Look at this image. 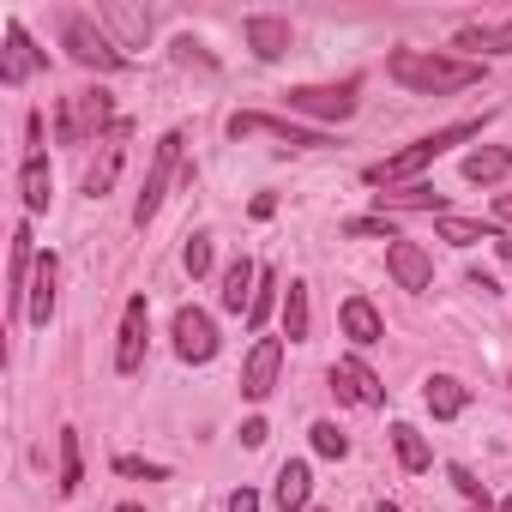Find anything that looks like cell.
Here are the masks:
<instances>
[{
	"mask_svg": "<svg viewBox=\"0 0 512 512\" xmlns=\"http://www.w3.org/2000/svg\"><path fill=\"white\" fill-rule=\"evenodd\" d=\"M229 133H235V139H247V133H272V139L290 145V151H314V145H326L320 127H302V121H284V115H253V109L229 115Z\"/></svg>",
	"mask_w": 512,
	"mask_h": 512,
	"instance_id": "52a82bcc",
	"label": "cell"
},
{
	"mask_svg": "<svg viewBox=\"0 0 512 512\" xmlns=\"http://www.w3.org/2000/svg\"><path fill=\"white\" fill-rule=\"evenodd\" d=\"M145 332H151V302L133 296L127 314H121V344H115V368H121V374H139V362H145Z\"/></svg>",
	"mask_w": 512,
	"mask_h": 512,
	"instance_id": "8fae6325",
	"label": "cell"
},
{
	"mask_svg": "<svg viewBox=\"0 0 512 512\" xmlns=\"http://www.w3.org/2000/svg\"><path fill=\"white\" fill-rule=\"evenodd\" d=\"M470 290H482V296H500V284H494L488 272H470Z\"/></svg>",
	"mask_w": 512,
	"mask_h": 512,
	"instance_id": "f35d334b",
	"label": "cell"
},
{
	"mask_svg": "<svg viewBox=\"0 0 512 512\" xmlns=\"http://www.w3.org/2000/svg\"><path fill=\"white\" fill-rule=\"evenodd\" d=\"M308 434H314V452H320V458H344V452H350V440L338 434V422H314Z\"/></svg>",
	"mask_w": 512,
	"mask_h": 512,
	"instance_id": "1f68e13d",
	"label": "cell"
},
{
	"mask_svg": "<svg viewBox=\"0 0 512 512\" xmlns=\"http://www.w3.org/2000/svg\"><path fill=\"white\" fill-rule=\"evenodd\" d=\"M115 470H121V476H145V482H163V476H169V464H145V458H133V452H121Z\"/></svg>",
	"mask_w": 512,
	"mask_h": 512,
	"instance_id": "836d02e7",
	"label": "cell"
},
{
	"mask_svg": "<svg viewBox=\"0 0 512 512\" xmlns=\"http://www.w3.org/2000/svg\"><path fill=\"white\" fill-rule=\"evenodd\" d=\"M284 97H290V115H314V121H350L356 115V79H344V85H296Z\"/></svg>",
	"mask_w": 512,
	"mask_h": 512,
	"instance_id": "5b68a950",
	"label": "cell"
},
{
	"mask_svg": "<svg viewBox=\"0 0 512 512\" xmlns=\"http://www.w3.org/2000/svg\"><path fill=\"white\" fill-rule=\"evenodd\" d=\"M374 205H380V217H386V211H446V193H434L428 181H410V187L374 193Z\"/></svg>",
	"mask_w": 512,
	"mask_h": 512,
	"instance_id": "ac0fdd59",
	"label": "cell"
},
{
	"mask_svg": "<svg viewBox=\"0 0 512 512\" xmlns=\"http://www.w3.org/2000/svg\"><path fill=\"white\" fill-rule=\"evenodd\" d=\"M344 338H350V344H362V350L386 338V326H380V308H374L368 296H350V302H344Z\"/></svg>",
	"mask_w": 512,
	"mask_h": 512,
	"instance_id": "ffe728a7",
	"label": "cell"
},
{
	"mask_svg": "<svg viewBox=\"0 0 512 512\" xmlns=\"http://www.w3.org/2000/svg\"><path fill=\"white\" fill-rule=\"evenodd\" d=\"M494 217H500V223H512V193H500V199H494Z\"/></svg>",
	"mask_w": 512,
	"mask_h": 512,
	"instance_id": "ab89813d",
	"label": "cell"
},
{
	"mask_svg": "<svg viewBox=\"0 0 512 512\" xmlns=\"http://www.w3.org/2000/svg\"><path fill=\"white\" fill-rule=\"evenodd\" d=\"M308 494H314V470H308L302 458H290V464L278 470V488H272L278 512H302V506H308Z\"/></svg>",
	"mask_w": 512,
	"mask_h": 512,
	"instance_id": "44dd1931",
	"label": "cell"
},
{
	"mask_svg": "<svg viewBox=\"0 0 512 512\" xmlns=\"http://www.w3.org/2000/svg\"><path fill=\"white\" fill-rule=\"evenodd\" d=\"M229 512H260V494H253V488H235V494H229Z\"/></svg>",
	"mask_w": 512,
	"mask_h": 512,
	"instance_id": "74e56055",
	"label": "cell"
},
{
	"mask_svg": "<svg viewBox=\"0 0 512 512\" xmlns=\"http://www.w3.org/2000/svg\"><path fill=\"white\" fill-rule=\"evenodd\" d=\"M392 446H398V464H404V470H428V464H434L428 440H422L410 422H398V428H392Z\"/></svg>",
	"mask_w": 512,
	"mask_h": 512,
	"instance_id": "83f0119b",
	"label": "cell"
},
{
	"mask_svg": "<svg viewBox=\"0 0 512 512\" xmlns=\"http://www.w3.org/2000/svg\"><path fill=\"white\" fill-rule=\"evenodd\" d=\"M97 25L115 31V49H121V55L139 49V43L151 37V13H139V7H115V0H109V7H97Z\"/></svg>",
	"mask_w": 512,
	"mask_h": 512,
	"instance_id": "2e32d148",
	"label": "cell"
},
{
	"mask_svg": "<svg viewBox=\"0 0 512 512\" xmlns=\"http://www.w3.org/2000/svg\"><path fill=\"white\" fill-rule=\"evenodd\" d=\"M332 392H338V404H386V386H380V374L368 368V362H356V356H344V362H332Z\"/></svg>",
	"mask_w": 512,
	"mask_h": 512,
	"instance_id": "ba28073f",
	"label": "cell"
},
{
	"mask_svg": "<svg viewBox=\"0 0 512 512\" xmlns=\"http://www.w3.org/2000/svg\"><path fill=\"white\" fill-rule=\"evenodd\" d=\"M284 338H290V344L308 338V284H290V290H284Z\"/></svg>",
	"mask_w": 512,
	"mask_h": 512,
	"instance_id": "f546056e",
	"label": "cell"
},
{
	"mask_svg": "<svg viewBox=\"0 0 512 512\" xmlns=\"http://www.w3.org/2000/svg\"><path fill=\"white\" fill-rule=\"evenodd\" d=\"M386 79L416 91V97H446V91H470L482 79L476 61H446V55H428V49H398L386 55Z\"/></svg>",
	"mask_w": 512,
	"mask_h": 512,
	"instance_id": "6da1fadb",
	"label": "cell"
},
{
	"mask_svg": "<svg viewBox=\"0 0 512 512\" xmlns=\"http://www.w3.org/2000/svg\"><path fill=\"white\" fill-rule=\"evenodd\" d=\"M506 512H512V494H506Z\"/></svg>",
	"mask_w": 512,
	"mask_h": 512,
	"instance_id": "f6af8a7d",
	"label": "cell"
},
{
	"mask_svg": "<svg viewBox=\"0 0 512 512\" xmlns=\"http://www.w3.org/2000/svg\"><path fill=\"white\" fill-rule=\"evenodd\" d=\"M175 163H181V133H163V139H157V157H151V169H145V187H139V199H133V223H139V229L157 217V205H163V193H169Z\"/></svg>",
	"mask_w": 512,
	"mask_h": 512,
	"instance_id": "8992f818",
	"label": "cell"
},
{
	"mask_svg": "<svg viewBox=\"0 0 512 512\" xmlns=\"http://www.w3.org/2000/svg\"><path fill=\"white\" fill-rule=\"evenodd\" d=\"M55 278H61V260H55V253H43L37 278H31V308H25L31 326H49V314H55Z\"/></svg>",
	"mask_w": 512,
	"mask_h": 512,
	"instance_id": "d6986e66",
	"label": "cell"
},
{
	"mask_svg": "<svg viewBox=\"0 0 512 512\" xmlns=\"http://www.w3.org/2000/svg\"><path fill=\"white\" fill-rule=\"evenodd\" d=\"M61 43H67V55L79 61V67H97V73H121L127 67V55L103 37V25H91L85 13H67L61 19Z\"/></svg>",
	"mask_w": 512,
	"mask_h": 512,
	"instance_id": "277c9868",
	"label": "cell"
},
{
	"mask_svg": "<svg viewBox=\"0 0 512 512\" xmlns=\"http://www.w3.org/2000/svg\"><path fill=\"white\" fill-rule=\"evenodd\" d=\"M266 434H272V428H266L260 416H253V422H241V446H266Z\"/></svg>",
	"mask_w": 512,
	"mask_h": 512,
	"instance_id": "8d00e7d4",
	"label": "cell"
},
{
	"mask_svg": "<svg viewBox=\"0 0 512 512\" xmlns=\"http://www.w3.org/2000/svg\"><path fill=\"white\" fill-rule=\"evenodd\" d=\"M470 512H488V506H470Z\"/></svg>",
	"mask_w": 512,
	"mask_h": 512,
	"instance_id": "ee69618b",
	"label": "cell"
},
{
	"mask_svg": "<svg viewBox=\"0 0 512 512\" xmlns=\"http://www.w3.org/2000/svg\"><path fill=\"white\" fill-rule=\"evenodd\" d=\"M446 476H452V482H458V494H464V500H470V506H488V488H482V482H476V476H470V470H464V464H452V470H446Z\"/></svg>",
	"mask_w": 512,
	"mask_h": 512,
	"instance_id": "e575fe53",
	"label": "cell"
},
{
	"mask_svg": "<svg viewBox=\"0 0 512 512\" xmlns=\"http://www.w3.org/2000/svg\"><path fill=\"white\" fill-rule=\"evenodd\" d=\"M278 368H284V344H278V338H260V344L247 350V362H241V398L260 404V398L278 386Z\"/></svg>",
	"mask_w": 512,
	"mask_h": 512,
	"instance_id": "9c48e42d",
	"label": "cell"
},
{
	"mask_svg": "<svg viewBox=\"0 0 512 512\" xmlns=\"http://www.w3.org/2000/svg\"><path fill=\"white\" fill-rule=\"evenodd\" d=\"M31 223H19L13 229V266H7V302H13V314H25L31 308Z\"/></svg>",
	"mask_w": 512,
	"mask_h": 512,
	"instance_id": "5bb4252c",
	"label": "cell"
},
{
	"mask_svg": "<svg viewBox=\"0 0 512 512\" xmlns=\"http://www.w3.org/2000/svg\"><path fill=\"white\" fill-rule=\"evenodd\" d=\"M482 133V121H452V127H440V133H422L416 145H404L398 157H386V163H368L362 169V181L368 187H410L440 151H452V145H464V139H476Z\"/></svg>",
	"mask_w": 512,
	"mask_h": 512,
	"instance_id": "7a4b0ae2",
	"label": "cell"
},
{
	"mask_svg": "<svg viewBox=\"0 0 512 512\" xmlns=\"http://www.w3.org/2000/svg\"><path fill=\"white\" fill-rule=\"evenodd\" d=\"M175 356L181 362H211L217 356V326L205 308H181L175 314Z\"/></svg>",
	"mask_w": 512,
	"mask_h": 512,
	"instance_id": "30bf717a",
	"label": "cell"
},
{
	"mask_svg": "<svg viewBox=\"0 0 512 512\" xmlns=\"http://www.w3.org/2000/svg\"><path fill=\"white\" fill-rule=\"evenodd\" d=\"M19 187H25V211H49L55 175H49V157H43V151H31V157H25V175H19Z\"/></svg>",
	"mask_w": 512,
	"mask_h": 512,
	"instance_id": "d4e9b609",
	"label": "cell"
},
{
	"mask_svg": "<svg viewBox=\"0 0 512 512\" xmlns=\"http://www.w3.org/2000/svg\"><path fill=\"white\" fill-rule=\"evenodd\" d=\"M241 37H247V49L260 55V61H278V55H290V25H284V19L253 13V19H241Z\"/></svg>",
	"mask_w": 512,
	"mask_h": 512,
	"instance_id": "9a60e30c",
	"label": "cell"
},
{
	"mask_svg": "<svg viewBox=\"0 0 512 512\" xmlns=\"http://www.w3.org/2000/svg\"><path fill=\"white\" fill-rule=\"evenodd\" d=\"M440 241L476 247V241H500V229H494V223H470V217H440Z\"/></svg>",
	"mask_w": 512,
	"mask_h": 512,
	"instance_id": "4316f807",
	"label": "cell"
},
{
	"mask_svg": "<svg viewBox=\"0 0 512 512\" xmlns=\"http://www.w3.org/2000/svg\"><path fill=\"white\" fill-rule=\"evenodd\" d=\"M49 67V55L43 49H31V37H25V25H7V61H0V85H25L31 73H43Z\"/></svg>",
	"mask_w": 512,
	"mask_h": 512,
	"instance_id": "7c38bea8",
	"label": "cell"
},
{
	"mask_svg": "<svg viewBox=\"0 0 512 512\" xmlns=\"http://www.w3.org/2000/svg\"><path fill=\"white\" fill-rule=\"evenodd\" d=\"M253 290H260V266H253V260H235V266L223 272V308H229V314H247V308H253Z\"/></svg>",
	"mask_w": 512,
	"mask_h": 512,
	"instance_id": "603a6c76",
	"label": "cell"
},
{
	"mask_svg": "<svg viewBox=\"0 0 512 512\" xmlns=\"http://www.w3.org/2000/svg\"><path fill=\"white\" fill-rule=\"evenodd\" d=\"M506 169H512V151H506V145H476V151L464 157V181H482V187L500 181Z\"/></svg>",
	"mask_w": 512,
	"mask_h": 512,
	"instance_id": "484cf974",
	"label": "cell"
},
{
	"mask_svg": "<svg viewBox=\"0 0 512 512\" xmlns=\"http://www.w3.org/2000/svg\"><path fill=\"white\" fill-rule=\"evenodd\" d=\"M272 290H278V278H272V272H260V290H253V308H247V332H260V326H266V314L278 308V296H272Z\"/></svg>",
	"mask_w": 512,
	"mask_h": 512,
	"instance_id": "4dcf8cb0",
	"label": "cell"
},
{
	"mask_svg": "<svg viewBox=\"0 0 512 512\" xmlns=\"http://www.w3.org/2000/svg\"><path fill=\"white\" fill-rule=\"evenodd\" d=\"M79 482H85V458H79V428H61V494H79Z\"/></svg>",
	"mask_w": 512,
	"mask_h": 512,
	"instance_id": "f1b7e54d",
	"label": "cell"
},
{
	"mask_svg": "<svg viewBox=\"0 0 512 512\" xmlns=\"http://www.w3.org/2000/svg\"><path fill=\"white\" fill-rule=\"evenodd\" d=\"M181 266H187L193 278H205V272H211V235H193V241H187V253H181Z\"/></svg>",
	"mask_w": 512,
	"mask_h": 512,
	"instance_id": "d6a6232c",
	"label": "cell"
},
{
	"mask_svg": "<svg viewBox=\"0 0 512 512\" xmlns=\"http://www.w3.org/2000/svg\"><path fill=\"white\" fill-rule=\"evenodd\" d=\"M115 512H145V506H133V500H127V506H115Z\"/></svg>",
	"mask_w": 512,
	"mask_h": 512,
	"instance_id": "b9f144b4",
	"label": "cell"
},
{
	"mask_svg": "<svg viewBox=\"0 0 512 512\" xmlns=\"http://www.w3.org/2000/svg\"><path fill=\"white\" fill-rule=\"evenodd\" d=\"M344 235H386V241H398V235H392V217H350Z\"/></svg>",
	"mask_w": 512,
	"mask_h": 512,
	"instance_id": "d590c367",
	"label": "cell"
},
{
	"mask_svg": "<svg viewBox=\"0 0 512 512\" xmlns=\"http://www.w3.org/2000/svg\"><path fill=\"white\" fill-rule=\"evenodd\" d=\"M452 49H470V55H512V19L506 25H470L452 37Z\"/></svg>",
	"mask_w": 512,
	"mask_h": 512,
	"instance_id": "cb8c5ba5",
	"label": "cell"
},
{
	"mask_svg": "<svg viewBox=\"0 0 512 512\" xmlns=\"http://www.w3.org/2000/svg\"><path fill=\"white\" fill-rule=\"evenodd\" d=\"M121 139H127V121H115V133L103 139V157L85 169V193H91V199H103V193L115 187V175H121Z\"/></svg>",
	"mask_w": 512,
	"mask_h": 512,
	"instance_id": "e0dca14e",
	"label": "cell"
},
{
	"mask_svg": "<svg viewBox=\"0 0 512 512\" xmlns=\"http://www.w3.org/2000/svg\"><path fill=\"white\" fill-rule=\"evenodd\" d=\"M386 266H392V278H398L404 290H428V284H434V260H428L416 241H404V235L386 247Z\"/></svg>",
	"mask_w": 512,
	"mask_h": 512,
	"instance_id": "4fadbf2b",
	"label": "cell"
},
{
	"mask_svg": "<svg viewBox=\"0 0 512 512\" xmlns=\"http://www.w3.org/2000/svg\"><path fill=\"white\" fill-rule=\"evenodd\" d=\"M422 398H428V410H434L440 422H452V416H464V404H470V386H464V380H452V374H434V380L422 386Z\"/></svg>",
	"mask_w": 512,
	"mask_h": 512,
	"instance_id": "7402d4cb",
	"label": "cell"
},
{
	"mask_svg": "<svg viewBox=\"0 0 512 512\" xmlns=\"http://www.w3.org/2000/svg\"><path fill=\"white\" fill-rule=\"evenodd\" d=\"M494 247H500V260H506V266H512V241H506V235H500V241H494Z\"/></svg>",
	"mask_w": 512,
	"mask_h": 512,
	"instance_id": "60d3db41",
	"label": "cell"
},
{
	"mask_svg": "<svg viewBox=\"0 0 512 512\" xmlns=\"http://www.w3.org/2000/svg\"><path fill=\"white\" fill-rule=\"evenodd\" d=\"M97 133H115V103L109 91H73L61 97V115H55V139L61 145H85Z\"/></svg>",
	"mask_w": 512,
	"mask_h": 512,
	"instance_id": "3957f363",
	"label": "cell"
},
{
	"mask_svg": "<svg viewBox=\"0 0 512 512\" xmlns=\"http://www.w3.org/2000/svg\"><path fill=\"white\" fill-rule=\"evenodd\" d=\"M380 512H398V506H392V500H386V506H380Z\"/></svg>",
	"mask_w": 512,
	"mask_h": 512,
	"instance_id": "7bdbcfd3",
	"label": "cell"
}]
</instances>
